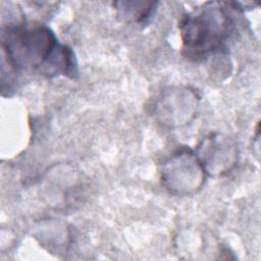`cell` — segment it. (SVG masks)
I'll use <instances>...</instances> for the list:
<instances>
[{
    "mask_svg": "<svg viewBox=\"0 0 261 261\" xmlns=\"http://www.w3.org/2000/svg\"><path fill=\"white\" fill-rule=\"evenodd\" d=\"M2 49L14 72L31 68L47 76L76 73L71 50L60 45L54 34L44 27L7 28L2 32Z\"/></svg>",
    "mask_w": 261,
    "mask_h": 261,
    "instance_id": "cell-1",
    "label": "cell"
},
{
    "mask_svg": "<svg viewBox=\"0 0 261 261\" xmlns=\"http://www.w3.org/2000/svg\"><path fill=\"white\" fill-rule=\"evenodd\" d=\"M179 29L187 56L200 59L222 48L229 36L231 22L218 7H208L184 17Z\"/></svg>",
    "mask_w": 261,
    "mask_h": 261,
    "instance_id": "cell-2",
    "label": "cell"
}]
</instances>
